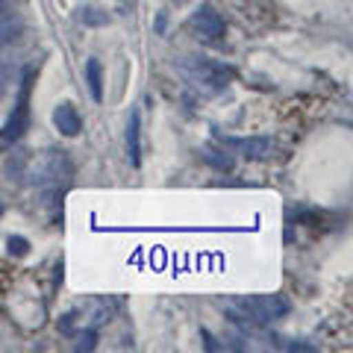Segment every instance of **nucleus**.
<instances>
[{
  "mask_svg": "<svg viewBox=\"0 0 353 353\" xmlns=\"http://www.w3.org/2000/svg\"><path fill=\"white\" fill-rule=\"evenodd\" d=\"M180 71H183L185 80H189L197 92H203V94L224 92V88L233 83V77H236V71L230 68V65H221L215 59H203V57L180 59Z\"/></svg>",
  "mask_w": 353,
  "mask_h": 353,
  "instance_id": "nucleus-1",
  "label": "nucleus"
},
{
  "mask_svg": "<svg viewBox=\"0 0 353 353\" xmlns=\"http://www.w3.org/2000/svg\"><path fill=\"white\" fill-rule=\"evenodd\" d=\"M289 312H292V301L285 294H253L239 301L230 315H233V321L241 324H271L277 318H285Z\"/></svg>",
  "mask_w": 353,
  "mask_h": 353,
  "instance_id": "nucleus-2",
  "label": "nucleus"
},
{
  "mask_svg": "<svg viewBox=\"0 0 353 353\" xmlns=\"http://www.w3.org/2000/svg\"><path fill=\"white\" fill-rule=\"evenodd\" d=\"M30 92H32V71L24 68V74H21V92H18L15 109H12V115L6 118L3 130H0V139L3 141H18L30 130Z\"/></svg>",
  "mask_w": 353,
  "mask_h": 353,
  "instance_id": "nucleus-3",
  "label": "nucleus"
},
{
  "mask_svg": "<svg viewBox=\"0 0 353 353\" xmlns=\"http://www.w3.org/2000/svg\"><path fill=\"white\" fill-rule=\"evenodd\" d=\"M221 148L239 153L241 159H268L274 153V141L265 136H253V139H230V136H218Z\"/></svg>",
  "mask_w": 353,
  "mask_h": 353,
  "instance_id": "nucleus-4",
  "label": "nucleus"
},
{
  "mask_svg": "<svg viewBox=\"0 0 353 353\" xmlns=\"http://www.w3.org/2000/svg\"><path fill=\"white\" fill-rule=\"evenodd\" d=\"M192 27H194L197 36H203V39H209V41H218L221 36H224V18H221L209 3H203V6L192 15Z\"/></svg>",
  "mask_w": 353,
  "mask_h": 353,
  "instance_id": "nucleus-5",
  "label": "nucleus"
},
{
  "mask_svg": "<svg viewBox=\"0 0 353 353\" xmlns=\"http://www.w3.org/2000/svg\"><path fill=\"white\" fill-rule=\"evenodd\" d=\"M53 124H57V130L62 132V136H68V139H74V136H80L83 132V118L71 103H59L57 109H53Z\"/></svg>",
  "mask_w": 353,
  "mask_h": 353,
  "instance_id": "nucleus-6",
  "label": "nucleus"
},
{
  "mask_svg": "<svg viewBox=\"0 0 353 353\" xmlns=\"http://www.w3.org/2000/svg\"><path fill=\"white\" fill-rule=\"evenodd\" d=\"M127 159L130 165H141V118L139 112L130 115V124H127Z\"/></svg>",
  "mask_w": 353,
  "mask_h": 353,
  "instance_id": "nucleus-7",
  "label": "nucleus"
},
{
  "mask_svg": "<svg viewBox=\"0 0 353 353\" xmlns=\"http://www.w3.org/2000/svg\"><path fill=\"white\" fill-rule=\"evenodd\" d=\"M18 36H21V18L12 12V9L0 6V48L12 44Z\"/></svg>",
  "mask_w": 353,
  "mask_h": 353,
  "instance_id": "nucleus-8",
  "label": "nucleus"
},
{
  "mask_svg": "<svg viewBox=\"0 0 353 353\" xmlns=\"http://www.w3.org/2000/svg\"><path fill=\"white\" fill-rule=\"evenodd\" d=\"M85 80H88V92H92V97L101 101L103 97V77H101V62L97 59L85 62Z\"/></svg>",
  "mask_w": 353,
  "mask_h": 353,
  "instance_id": "nucleus-9",
  "label": "nucleus"
},
{
  "mask_svg": "<svg viewBox=\"0 0 353 353\" xmlns=\"http://www.w3.org/2000/svg\"><path fill=\"white\" fill-rule=\"evenodd\" d=\"M77 21L85 24V27H103V24H109V15L103 12V9L83 6V9H77Z\"/></svg>",
  "mask_w": 353,
  "mask_h": 353,
  "instance_id": "nucleus-10",
  "label": "nucleus"
},
{
  "mask_svg": "<svg viewBox=\"0 0 353 353\" xmlns=\"http://www.w3.org/2000/svg\"><path fill=\"white\" fill-rule=\"evenodd\" d=\"M201 157L212 165V168H218V171H233V157L230 153H224V150H218V148H203V153Z\"/></svg>",
  "mask_w": 353,
  "mask_h": 353,
  "instance_id": "nucleus-11",
  "label": "nucleus"
},
{
  "mask_svg": "<svg viewBox=\"0 0 353 353\" xmlns=\"http://www.w3.org/2000/svg\"><path fill=\"white\" fill-rule=\"evenodd\" d=\"M9 253H15V256H27V250H30V241L24 236H9Z\"/></svg>",
  "mask_w": 353,
  "mask_h": 353,
  "instance_id": "nucleus-12",
  "label": "nucleus"
},
{
  "mask_svg": "<svg viewBox=\"0 0 353 353\" xmlns=\"http://www.w3.org/2000/svg\"><path fill=\"white\" fill-rule=\"evenodd\" d=\"M94 341H97V333H94V330H85V333L80 336V345H77V350H94Z\"/></svg>",
  "mask_w": 353,
  "mask_h": 353,
  "instance_id": "nucleus-13",
  "label": "nucleus"
},
{
  "mask_svg": "<svg viewBox=\"0 0 353 353\" xmlns=\"http://www.w3.org/2000/svg\"><path fill=\"white\" fill-rule=\"evenodd\" d=\"M59 333H65V336H71V333H74V312L62 315V321H59Z\"/></svg>",
  "mask_w": 353,
  "mask_h": 353,
  "instance_id": "nucleus-14",
  "label": "nucleus"
},
{
  "mask_svg": "<svg viewBox=\"0 0 353 353\" xmlns=\"http://www.w3.org/2000/svg\"><path fill=\"white\" fill-rule=\"evenodd\" d=\"M0 215H3V206H0Z\"/></svg>",
  "mask_w": 353,
  "mask_h": 353,
  "instance_id": "nucleus-15",
  "label": "nucleus"
},
{
  "mask_svg": "<svg viewBox=\"0 0 353 353\" xmlns=\"http://www.w3.org/2000/svg\"><path fill=\"white\" fill-rule=\"evenodd\" d=\"M3 3H6V0H0V6H3Z\"/></svg>",
  "mask_w": 353,
  "mask_h": 353,
  "instance_id": "nucleus-16",
  "label": "nucleus"
}]
</instances>
